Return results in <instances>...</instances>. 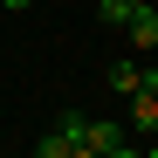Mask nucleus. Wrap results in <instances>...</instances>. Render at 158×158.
Returning <instances> with one entry per match:
<instances>
[{
  "mask_svg": "<svg viewBox=\"0 0 158 158\" xmlns=\"http://www.w3.org/2000/svg\"><path fill=\"white\" fill-rule=\"evenodd\" d=\"M131 131H144V138H158V96L151 89H138V96H131V117H124Z\"/></svg>",
  "mask_w": 158,
  "mask_h": 158,
  "instance_id": "1",
  "label": "nucleus"
},
{
  "mask_svg": "<svg viewBox=\"0 0 158 158\" xmlns=\"http://www.w3.org/2000/svg\"><path fill=\"white\" fill-rule=\"evenodd\" d=\"M124 35H131V48H144V55H151V48H158V14H151V7H138Z\"/></svg>",
  "mask_w": 158,
  "mask_h": 158,
  "instance_id": "2",
  "label": "nucleus"
},
{
  "mask_svg": "<svg viewBox=\"0 0 158 158\" xmlns=\"http://www.w3.org/2000/svg\"><path fill=\"white\" fill-rule=\"evenodd\" d=\"M35 158H76V138H69L62 124H48L41 138H35Z\"/></svg>",
  "mask_w": 158,
  "mask_h": 158,
  "instance_id": "3",
  "label": "nucleus"
},
{
  "mask_svg": "<svg viewBox=\"0 0 158 158\" xmlns=\"http://www.w3.org/2000/svg\"><path fill=\"white\" fill-rule=\"evenodd\" d=\"M89 151H103V158H110V151H124V124H96L89 117V138H83Z\"/></svg>",
  "mask_w": 158,
  "mask_h": 158,
  "instance_id": "4",
  "label": "nucleus"
},
{
  "mask_svg": "<svg viewBox=\"0 0 158 158\" xmlns=\"http://www.w3.org/2000/svg\"><path fill=\"white\" fill-rule=\"evenodd\" d=\"M103 76H110V89H117V96H138V83H144V69H138V62H110Z\"/></svg>",
  "mask_w": 158,
  "mask_h": 158,
  "instance_id": "5",
  "label": "nucleus"
},
{
  "mask_svg": "<svg viewBox=\"0 0 158 158\" xmlns=\"http://www.w3.org/2000/svg\"><path fill=\"white\" fill-rule=\"evenodd\" d=\"M131 14H138V7H124V0H96V21H103V28H131Z\"/></svg>",
  "mask_w": 158,
  "mask_h": 158,
  "instance_id": "6",
  "label": "nucleus"
},
{
  "mask_svg": "<svg viewBox=\"0 0 158 158\" xmlns=\"http://www.w3.org/2000/svg\"><path fill=\"white\" fill-rule=\"evenodd\" d=\"M0 7H7V14H21V7H35V0H0Z\"/></svg>",
  "mask_w": 158,
  "mask_h": 158,
  "instance_id": "7",
  "label": "nucleus"
},
{
  "mask_svg": "<svg viewBox=\"0 0 158 158\" xmlns=\"http://www.w3.org/2000/svg\"><path fill=\"white\" fill-rule=\"evenodd\" d=\"M76 158H103V151H89V144H76Z\"/></svg>",
  "mask_w": 158,
  "mask_h": 158,
  "instance_id": "8",
  "label": "nucleus"
},
{
  "mask_svg": "<svg viewBox=\"0 0 158 158\" xmlns=\"http://www.w3.org/2000/svg\"><path fill=\"white\" fill-rule=\"evenodd\" d=\"M110 158H144V151H131V144H124V151H110Z\"/></svg>",
  "mask_w": 158,
  "mask_h": 158,
  "instance_id": "9",
  "label": "nucleus"
},
{
  "mask_svg": "<svg viewBox=\"0 0 158 158\" xmlns=\"http://www.w3.org/2000/svg\"><path fill=\"white\" fill-rule=\"evenodd\" d=\"M124 7H151V0H124Z\"/></svg>",
  "mask_w": 158,
  "mask_h": 158,
  "instance_id": "10",
  "label": "nucleus"
},
{
  "mask_svg": "<svg viewBox=\"0 0 158 158\" xmlns=\"http://www.w3.org/2000/svg\"><path fill=\"white\" fill-rule=\"evenodd\" d=\"M144 158H158V144H151V151H144Z\"/></svg>",
  "mask_w": 158,
  "mask_h": 158,
  "instance_id": "11",
  "label": "nucleus"
}]
</instances>
